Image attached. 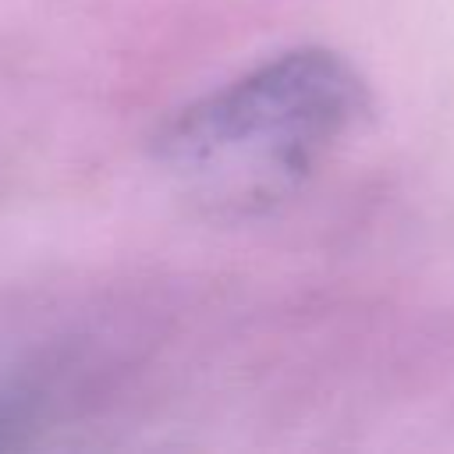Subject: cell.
Masks as SVG:
<instances>
[{"label":"cell","mask_w":454,"mask_h":454,"mask_svg":"<svg viewBox=\"0 0 454 454\" xmlns=\"http://www.w3.org/2000/svg\"><path fill=\"white\" fill-rule=\"evenodd\" d=\"M369 110V85L344 53L298 46L177 110L156 160L199 209L259 216L294 199Z\"/></svg>","instance_id":"6da1fadb"},{"label":"cell","mask_w":454,"mask_h":454,"mask_svg":"<svg viewBox=\"0 0 454 454\" xmlns=\"http://www.w3.org/2000/svg\"><path fill=\"white\" fill-rule=\"evenodd\" d=\"M7 429H11V426H7V415L0 411V443H4V436H7Z\"/></svg>","instance_id":"7a4b0ae2"}]
</instances>
